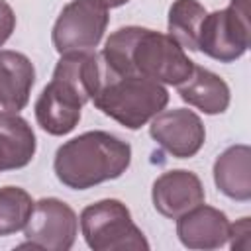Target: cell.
<instances>
[{"instance_id":"cell-1","label":"cell","mask_w":251,"mask_h":251,"mask_svg":"<svg viewBox=\"0 0 251 251\" xmlns=\"http://www.w3.org/2000/svg\"><path fill=\"white\" fill-rule=\"evenodd\" d=\"M100 59L114 73H133L173 86L186 80L194 67V61L169 33L141 25L116 29L106 39Z\"/></svg>"},{"instance_id":"cell-2","label":"cell","mask_w":251,"mask_h":251,"mask_svg":"<svg viewBox=\"0 0 251 251\" xmlns=\"http://www.w3.org/2000/svg\"><path fill=\"white\" fill-rule=\"evenodd\" d=\"M131 163V145L122 137L94 129L65 141L53 159V171L61 184L86 190L100 182L120 178Z\"/></svg>"},{"instance_id":"cell-3","label":"cell","mask_w":251,"mask_h":251,"mask_svg":"<svg viewBox=\"0 0 251 251\" xmlns=\"http://www.w3.org/2000/svg\"><path fill=\"white\" fill-rule=\"evenodd\" d=\"M102 61V59H100ZM94 106L127 129H139L169 104L165 84L133 73H114L102 63Z\"/></svg>"},{"instance_id":"cell-4","label":"cell","mask_w":251,"mask_h":251,"mask_svg":"<svg viewBox=\"0 0 251 251\" xmlns=\"http://www.w3.org/2000/svg\"><path fill=\"white\" fill-rule=\"evenodd\" d=\"M82 237L94 251H147L149 241L131 220L127 206L116 198L88 204L78 218Z\"/></svg>"},{"instance_id":"cell-5","label":"cell","mask_w":251,"mask_h":251,"mask_svg":"<svg viewBox=\"0 0 251 251\" xmlns=\"http://www.w3.org/2000/svg\"><path fill=\"white\" fill-rule=\"evenodd\" d=\"M251 45L249 0H229L227 8L204 16L198 35V51L220 63H233Z\"/></svg>"},{"instance_id":"cell-6","label":"cell","mask_w":251,"mask_h":251,"mask_svg":"<svg viewBox=\"0 0 251 251\" xmlns=\"http://www.w3.org/2000/svg\"><path fill=\"white\" fill-rule=\"evenodd\" d=\"M25 243L20 247L69 251L78 235V218L75 210L59 198H41L33 202V210L24 226Z\"/></svg>"},{"instance_id":"cell-7","label":"cell","mask_w":251,"mask_h":251,"mask_svg":"<svg viewBox=\"0 0 251 251\" xmlns=\"http://www.w3.org/2000/svg\"><path fill=\"white\" fill-rule=\"evenodd\" d=\"M108 22V10L100 8L90 0H73L61 10L53 25V47L59 55L75 51H92L102 41Z\"/></svg>"},{"instance_id":"cell-8","label":"cell","mask_w":251,"mask_h":251,"mask_svg":"<svg viewBox=\"0 0 251 251\" xmlns=\"http://www.w3.org/2000/svg\"><path fill=\"white\" fill-rule=\"evenodd\" d=\"M149 135L169 155L188 159L202 149L206 141V127L196 112L188 108H173L161 110L151 118Z\"/></svg>"},{"instance_id":"cell-9","label":"cell","mask_w":251,"mask_h":251,"mask_svg":"<svg viewBox=\"0 0 251 251\" xmlns=\"http://www.w3.org/2000/svg\"><path fill=\"white\" fill-rule=\"evenodd\" d=\"M84 104L76 90L59 78H51L33 106L37 126L49 135H67L78 126Z\"/></svg>"},{"instance_id":"cell-10","label":"cell","mask_w":251,"mask_h":251,"mask_svg":"<svg viewBox=\"0 0 251 251\" xmlns=\"http://www.w3.org/2000/svg\"><path fill=\"white\" fill-rule=\"evenodd\" d=\"M151 200L161 216L176 220L190 208L202 204L206 200V192L196 173L186 169H173L155 178Z\"/></svg>"},{"instance_id":"cell-11","label":"cell","mask_w":251,"mask_h":251,"mask_svg":"<svg viewBox=\"0 0 251 251\" xmlns=\"http://www.w3.org/2000/svg\"><path fill=\"white\" fill-rule=\"evenodd\" d=\"M176 235L188 249H220L227 243L229 220L222 210L202 202L176 218Z\"/></svg>"},{"instance_id":"cell-12","label":"cell","mask_w":251,"mask_h":251,"mask_svg":"<svg viewBox=\"0 0 251 251\" xmlns=\"http://www.w3.org/2000/svg\"><path fill=\"white\" fill-rule=\"evenodd\" d=\"M35 84V67L27 55L12 49H0V108L20 112L27 106Z\"/></svg>"},{"instance_id":"cell-13","label":"cell","mask_w":251,"mask_h":251,"mask_svg":"<svg viewBox=\"0 0 251 251\" xmlns=\"http://www.w3.org/2000/svg\"><path fill=\"white\" fill-rule=\"evenodd\" d=\"M178 96L192 108L208 114V116H216V114H224L229 106L231 100V92L227 82L212 73L210 69L192 67V73L186 80H182L178 86Z\"/></svg>"},{"instance_id":"cell-14","label":"cell","mask_w":251,"mask_h":251,"mask_svg":"<svg viewBox=\"0 0 251 251\" xmlns=\"http://www.w3.org/2000/svg\"><path fill=\"white\" fill-rule=\"evenodd\" d=\"M214 182L222 194L231 200L247 202L251 198V149L245 143L229 145L214 161Z\"/></svg>"},{"instance_id":"cell-15","label":"cell","mask_w":251,"mask_h":251,"mask_svg":"<svg viewBox=\"0 0 251 251\" xmlns=\"http://www.w3.org/2000/svg\"><path fill=\"white\" fill-rule=\"evenodd\" d=\"M35 149L37 139L27 120L16 112H0V171L29 165Z\"/></svg>"},{"instance_id":"cell-16","label":"cell","mask_w":251,"mask_h":251,"mask_svg":"<svg viewBox=\"0 0 251 251\" xmlns=\"http://www.w3.org/2000/svg\"><path fill=\"white\" fill-rule=\"evenodd\" d=\"M206 14V8L198 0H175L169 8V35L182 49L198 51L200 25Z\"/></svg>"},{"instance_id":"cell-17","label":"cell","mask_w":251,"mask_h":251,"mask_svg":"<svg viewBox=\"0 0 251 251\" xmlns=\"http://www.w3.org/2000/svg\"><path fill=\"white\" fill-rule=\"evenodd\" d=\"M31 210H33V200L27 190L20 186H2L0 188V235H12L24 229Z\"/></svg>"},{"instance_id":"cell-18","label":"cell","mask_w":251,"mask_h":251,"mask_svg":"<svg viewBox=\"0 0 251 251\" xmlns=\"http://www.w3.org/2000/svg\"><path fill=\"white\" fill-rule=\"evenodd\" d=\"M227 243L231 249H239V251L251 249V220L247 216L239 218L235 224H229Z\"/></svg>"},{"instance_id":"cell-19","label":"cell","mask_w":251,"mask_h":251,"mask_svg":"<svg viewBox=\"0 0 251 251\" xmlns=\"http://www.w3.org/2000/svg\"><path fill=\"white\" fill-rule=\"evenodd\" d=\"M16 29V14L6 0H0V47L12 37Z\"/></svg>"},{"instance_id":"cell-20","label":"cell","mask_w":251,"mask_h":251,"mask_svg":"<svg viewBox=\"0 0 251 251\" xmlns=\"http://www.w3.org/2000/svg\"><path fill=\"white\" fill-rule=\"evenodd\" d=\"M90 2L98 4V6H100V8H104V10H110V8H120V6L127 4L129 0H90Z\"/></svg>"}]
</instances>
